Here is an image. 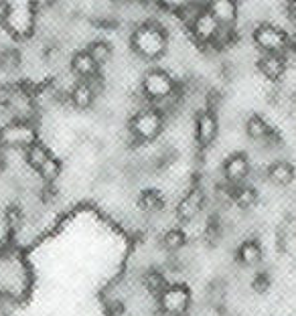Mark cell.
Returning <instances> with one entry per match:
<instances>
[{
    "label": "cell",
    "mask_w": 296,
    "mask_h": 316,
    "mask_svg": "<svg viewBox=\"0 0 296 316\" xmlns=\"http://www.w3.org/2000/svg\"><path fill=\"white\" fill-rule=\"evenodd\" d=\"M87 53L93 57V61H96L100 67L106 65L107 61L112 59V55H114V47L110 41H104V39H98V41H93V43L87 47Z\"/></svg>",
    "instance_id": "obj_23"
},
{
    "label": "cell",
    "mask_w": 296,
    "mask_h": 316,
    "mask_svg": "<svg viewBox=\"0 0 296 316\" xmlns=\"http://www.w3.org/2000/svg\"><path fill=\"white\" fill-rule=\"evenodd\" d=\"M138 209L146 215H154L165 209V199L156 189H146L138 195Z\"/></svg>",
    "instance_id": "obj_20"
},
{
    "label": "cell",
    "mask_w": 296,
    "mask_h": 316,
    "mask_svg": "<svg viewBox=\"0 0 296 316\" xmlns=\"http://www.w3.org/2000/svg\"><path fill=\"white\" fill-rule=\"evenodd\" d=\"M207 8L221 26H232V29L237 26L239 2H233V0H213V2H207Z\"/></svg>",
    "instance_id": "obj_16"
},
{
    "label": "cell",
    "mask_w": 296,
    "mask_h": 316,
    "mask_svg": "<svg viewBox=\"0 0 296 316\" xmlns=\"http://www.w3.org/2000/svg\"><path fill=\"white\" fill-rule=\"evenodd\" d=\"M221 176L225 185L241 187L248 183V178L252 176V160L246 152H232L230 156H225L221 162Z\"/></svg>",
    "instance_id": "obj_6"
},
{
    "label": "cell",
    "mask_w": 296,
    "mask_h": 316,
    "mask_svg": "<svg viewBox=\"0 0 296 316\" xmlns=\"http://www.w3.org/2000/svg\"><path fill=\"white\" fill-rule=\"evenodd\" d=\"M219 132H221V122L217 112H211L205 109L195 116V140L199 144V148H211L215 146V142L219 140Z\"/></svg>",
    "instance_id": "obj_8"
},
{
    "label": "cell",
    "mask_w": 296,
    "mask_h": 316,
    "mask_svg": "<svg viewBox=\"0 0 296 316\" xmlns=\"http://www.w3.org/2000/svg\"><path fill=\"white\" fill-rule=\"evenodd\" d=\"M286 6H288V17H290V21L296 24V0H292V2H288Z\"/></svg>",
    "instance_id": "obj_30"
},
{
    "label": "cell",
    "mask_w": 296,
    "mask_h": 316,
    "mask_svg": "<svg viewBox=\"0 0 296 316\" xmlns=\"http://www.w3.org/2000/svg\"><path fill=\"white\" fill-rule=\"evenodd\" d=\"M207 10V4L205 2H185V6L177 12V19L181 24H185L187 29L191 31V26L197 22V19L203 15Z\"/></svg>",
    "instance_id": "obj_22"
},
{
    "label": "cell",
    "mask_w": 296,
    "mask_h": 316,
    "mask_svg": "<svg viewBox=\"0 0 296 316\" xmlns=\"http://www.w3.org/2000/svg\"><path fill=\"white\" fill-rule=\"evenodd\" d=\"M207 205V193L203 187H191L177 203V219L181 223H193L203 213Z\"/></svg>",
    "instance_id": "obj_7"
},
{
    "label": "cell",
    "mask_w": 296,
    "mask_h": 316,
    "mask_svg": "<svg viewBox=\"0 0 296 316\" xmlns=\"http://www.w3.org/2000/svg\"><path fill=\"white\" fill-rule=\"evenodd\" d=\"M128 128L132 138L140 142L156 140L165 130V114L156 107H142L132 116Z\"/></svg>",
    "instance_id": "obj_4"
},
{
    "label": "cell",
    "mask_w": 296,
    "mask_h": 316,
    "mask_svg": "<svg viewBox=\"0 0 296 316\" xmlns=\"http://www.w3.org/2000/svg\"><path fill=\"white\" fill-rule=\"evenodd\" d=\"M255 69L268 84H278L286 79L290 71V61L286 59V55H260L255 61Z\"/></svg>",
    "instance_id": "obj_9"
},
{
    "label": "cell",
    "mask_w": 296,
    "mask_h": 316,
    "mask_svg": "<svg viewBox=\"0 0 296 316\" xmlns=\"http://www.w3.org/2000/svg\"><path fill=\"white\" fill-rule=\"evenodd\" d=\"M160 245H163V250L169 252V253H179L187 245V233L183 229H179V227H170V229H167L163 233Z\"/></svg>",
    "instance_id": "obj_21"
},
{
    "label": "cell",
    "mask_w": 296,
    "mask_h": 316,
    "mask_svg": "<svg viewBox=\"0 0 296 316\" xmlns=\"http://www.w3.org/2000/svg\"><path fill=\"white\" fill-rule=\"evenodd\" d=\"M219 31H221V24L215 21V17L209 12V8L197 19V22L191 26V35H193V41H197L199 45H203L205 49L207 47H215L217 43V37H219Z\"/></svg>",
    "instance_id": "obj_12"
},
{
    "label": "cell",
    "mask_w": 296,
    "mask_h": 316,
    "mask_svg": "<svg viewBox=\"0 0 296 316\" xmlns=\"http://www.w3.org/2000/svg\"><path fill=\"white\" fill-rule=\"evenodd\" d=\"M140 89L150 102H169L177 95L179 84L167 69H148L140 79Z\"/></svg>",
    "instance_id": "obj_3"
},
{
    "label": "cell",
    "mask_w": 296,
    "mask_h": 316,
    "mask_svg": "<svg viewBox=\"0 0 296 316\" xmlns=\"http://www.w3.org/2000/svg\"><path fill=\"white\" fill-rule=\"evenodd\" d=\"M142 286H144L150 294L160 296V294H163V292L167 290L169 282H167V278H165L158 270H148V272L144 274V276H142Z\"/></svg>",
    "instance_id": "obj_24"
},
{
    "label": "cell",
    "mask_w": 296,
    "mask_h": 316,
    "mask_svg": "<svg viewBox=\"0 0 296 316\" xmlns=\"http://www.w3.org/2000/svg\"><path fill=\"white\" fill-rule=\"evenodd\" d=\"M260 201V190L254 185H241V187H233L230 190V203L237 211H250L252 207H255V203Z\"/></svg>",
    "instance_id": "obj_18"
},
{
    "label": "cell",
    "mask_w": 296,
    "mask_h": 316,
    "mask_svg": "<svg viewBox=\"0 0 296 316\" xmlns=\"http://www.w3.org/2000/svg\"><path fill=\"white\" fill-rule=\"evenodd\" d=\"M0 142L8 146H22L24 150L37 142V132L29 122H12L0 132Z\"/></svg>",
    "instance_id": "obj_11"
},
{
    "label": "cell",
    "mask_w": 296,
    "mask_h": 316,
    "mask_svg": "<svg viewBox=\"0 0 296 316\" xmlns=\"http://www.w3.org/2000/svg\"><path fill=\"white\" fill-rule=\"evenodd\" d=\"M37 174L43 178L45 183H53V181H57L59 174H61V162L55 158V156H51L41 169L37 170Z\"/></svg>",
    "instance_id": "obj_26"
},
{
    "label": "cell",
    "mask_w": 296,
    "mask_h": 316,
    "mask_svg": "<svg viewBox=\"0 0 296 316\" xmlns=\"http://www.w3.org/2000/svg\"><path fill=\"white\" fill-rule=\"evenodd\" d=\"M160 312L167 316H187L191 310V288L187 284H169L167 290L158 296Z\"/></svg>",
    "instance_id": "obj_5"
},
{
    "label": "cell",
    "mask_w": 296,
    "mask_h": 316,
    "mask_svg": "<svg viewBox=\"0 0 296 316\" xmlns=\"http://www.w3.org/2000/svg\"><path fill=\"white\" fill-rule=\"evenodd\" d=\"M250 284H252V290L255 294H266V292H270L272 278H270V274L268 272H255L254 278L250 280Z\"/></svg>",
    "instance_id": "obj_28"
},
{
    "label": "cell",
    "mask_w": 296,
    "mask_h": 316,
    "mask_svg": "<svg viewBox=\"0 0 296 316\" xmlns=\"http://www.w3.org/2000/svg\"><path fill=\"white\" fill-rule=\"evenodd\" d=\"M71 71L82 81H91L100 77V65L93 61V57L85 49V51H77L71 57Z\"/></svg>",
    "instance_id": "obj_17"
},
{
    "label": "cell",
    "mask_w": 296,
    "mask_h": 316,
    "mask_svg": "<svg viewBox=\"0 0 296 316\" xmlns=\"http://www.w3.org/2000/svg\"><path fill=\"white\" fill-rule=\"evenodd\" d=\"M252 43L260 51V55H288L292 49H296L288 31L272 22H262L254 26Z\"/></svg>",
    "instance_id": "obj_2"
},
{
    "label": "cell",
    "mask_w": 296,
    "mask_h": 316,
    "mask_svg": "<svg viewBox=\"0 0 296 316\" xmlns=\"http://www.w3.org/2000/svg\"><path fill=\"white\" fill-rule=\"evenodd\" d=\"M130 47L136 57L144 61H156L169 49V33L156 21L140 22L130 35Z\"/></svg>",
    "instance_id": "obj_1"
},
{
    "label": "cell",
    "mask_w": 296,
    "mask_h": 316,
    "mask_svg": "<svg viewBox=\"0 0 296 316\" xmlns=\"http://www.w3.org/2000/svg\"><path fill=\"white\" fill-rule=\"evenodd\" d=\"M235 257L244 268H258L264 259V250L258 239H246L239 243Z\"/></svg>",
    "instance_id": "obj_19"
},
{
    "label": "cell",
    "mask_w": 296,
    "mask_h": 316,
    "mask_svg": "<svg viewBox=\"0 0 296 316\" xmlns=\"http://www.w3.org/2000/svg\"><path fill=\"white\" fill-rule=\"evenodd\" d=\"M6 107L19 122H29L35 114V102L31 98V93H26L24 89L10 91L6 95Z\"/></svg>",
    "instance_id": "obj_15"
},
{
    "label": "cell",
    "mask_w": 296,
    "mask_h": 316,
    "mask_svg": "<svg viewBox=\"0 0 296 316\" xmlns=\"http://www.w3.org/2000/svg\"><path fill=\"white\" fill-rule=\"evenodd\" d=\"M6 223H8L10 229H17L22 223V211L19 207H10L6 211Z\"/></svg>",
    "instance_id": "obj_29"
},
{
    "label": "cell",
    "mask_w": 296,
    "mask_h": 316,
    "mask_svg": "<svg viewBox=\"0 0 296 316\" xmlns=\"http://www.w3.org/2000/svg\"><path fill=\"white\" fill-rule=\"evenodd\" d=\"M24 156H26V162L31 164V167L35 169V170H39L43 167V164L51 158V152L47 150V146H43V144H39V142H35L33 146H29L26 148V152H24Z\"/></svg>",
    "instance_id": "obj_25"
},
{
    "label": "cell",
    "mask_w": 296,
    "mask_h": 316,
    "mask_svg": "<svg viewBox=\"0 0 296 316\" xmlns=\"http://www.w3.org/2000/svg\"><path fill=\"white\" fill-rule=\"evenodd\" d=\"M296 178L294 164L286 158H278L266 167V183L272 187H290Z\"/></svg>",
    "instance_id": "obj_14"
},
{
    "label": "cell",
    "mask_w": 296,
    "mask_h": 316,
    "mask_svg": "<svg viewBox=\"0 0 296 316\" xmlns=\"http://www.w3.org/2000/svg\"><path fill=\"white\" fill-rule=\"evenodd\" d=\"M98 93H102V84L100 77L91 79V81H82L79 79L77 84H73V87L69 89V104L75 109H89L96 102Z\"/></svg>",
    "instance_id": "obj_13"
},
{
    "label": "cell",
    "mask_w": 296,
    "mask_h": 316,
    "mask_svg": "<svg viewBox=\"0 0 296 316\" xmlns=\"http://www.w3.org/2000/svg\"><path fill=\"white\" fill-rule=\"evenodd\" d=\"M21 67V55L15 49H6L0 53V69L4 73H12Z\"/></svg>",
    "instance_id": "obj_27"
},
{
    "label": "cell",
    "mask_w": 296,
    "mask_h": 316,
    "mask_svg": "<svg viewBox=\"0 0 296 316\" xmlns=\"http://www.w3.org/2000/svg\"><path fill=\"white\" fill-rule=\"evenodd\" d=\"M2 170H4V156L0 154V172H2Z\"/></svg>",
    "instance_id": "obj_31"
},
{
    "label": "cell",
    "mask_w": 296,
    "mask_h": 316,
    "mask_svg": "<svg viewBox=\"0 0 296 316\" xmlns=\"http://www.w3.org/2000/svg\"><path fill=\"white\" fill-rule=\"evenodd\" d=\"M244 132H246V138L254 144V148H264L268 144V140L272 138V134L276 132L274 126L270 122H268L266 116L258 114V112H254L246 118L244 122Z\"/></svg>",
    "instance_id": "obj_10"
}]
</instances>
